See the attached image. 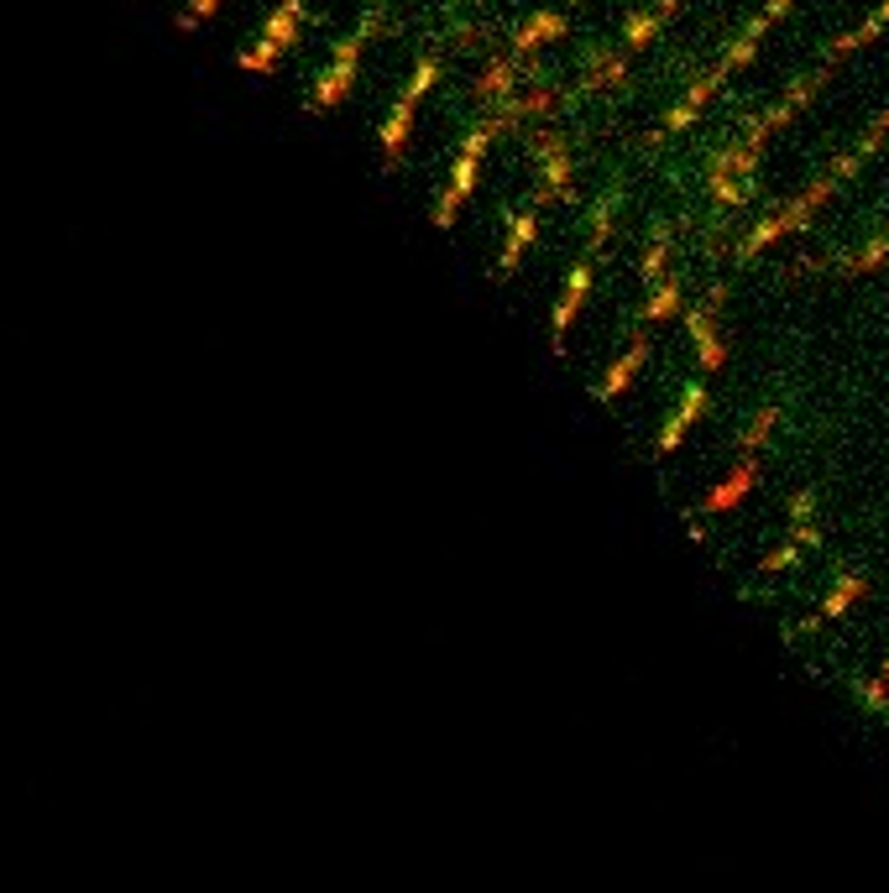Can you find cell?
<instances>
[{"mask_svg":"<svg viewBox=\"0 0 889 893\" xmlns=\"http://www.w3.org/2000/svg\"><path fill=\"white\" fill-rule=\"evenodd\" d=\"M492 136H498V121H487V115L466 131L461 152H456V167H450V183H445L440 204H435V225H440V230H450L456 215H461V204L471 199V188H477V173H482V157H487V146H492Z\"/></svg>","mask_w":889,"mask_h":893,"instance_id":"obj_1","label":"cell"},{"mask_svg":"<svg viewBox=\"0 0 889 893\" xmlns=\"http://www.w3.org/2000/svg\"><path fill=\"white\" fill-rule=\"evenodd\" d=\"M377 21H382V11L371 6L367 17H361V27H356L340 48H335V58H330V69L319 73L315 79V90H309V105L315 110H330V105H340L346 94H351V84H356V58H361V42H367L371 32H377Z\"/></svg>","mask_w":889,"mask_h":893,"instance_id":"obj_2","label":"cell"},{"mask_svg":"<svg viewBox=\"0 0 889 893\" xmlns=\"http://www.w3.org/2000/svg\"><path fill=\"white\" fill-rule=\"evenodd\" d=\"M759 475H764V460L759 455H738L733 465H727L712 486H706L702 496V517H727V512H738L748 496H754V486H759Z\"/></svg>","mask_w":889,"mask_h":893,"instance_id":"obj_3","label":"cell"},{"mask_svg":"<svg viewBox=\"0 0 889 893\" xmlns=\"http://www.w3.org/2000/svg\"><path fill=\"white\" fill-rule=\"evenodd\" d=\"M571 146L560 131H539L534 136V173H539V194L534 199H560L571 194Z\"/></svg>","mask_w":889,"mask_h":893,"instance_id":"obj_4","label":"cell"},{"mask_svg":"<svg viewBox=\"0 0 889 893\" xmlns=\"http://www.w3.org/2000/svg\"><path fill=\"white\" fill-rule=\"evenodd\" d=\"M592 273H596V256L586 252L581 261L571 267V277H565V288H560L555 298V314H550V346L565 350V329L575 325V314H581V304H586V292H592Z\"/></svg>","mask_w":889,"mask_h":893,"instance_id":"obj_5","label":"cell"},{"mask_svg":"<svg viewBox=\"0 0 889 893\" xmlns=\"http://www.w3.org/2000/svg\"><path fill=\"white\" fill-rule=\"evenodd\" d=\"M706 413V382L702 377H691L686 387H681V402L670 408V419L660 423V434H654V450L660 455H675L681 444H686V434H691V423L702 419Z\"/></svg>","mask_w":889,"mask_h":893,"instance_id":"obj_6","label":"cell"},{"mask_svg":"<svg viewBox=\"0 0 889 893\" xmlns=\"http://www.w3.org/2000/svg\"><path fill=\"white\" fill-rule=\"evenodd\" d=\"M644 366H648V329H638V335H633V346L623 350V356H617V361H612L602 377H596V387H592L596 402H617L633 387V377H638Z\"/></svg>","mask_w":889,"mask_h":893,"instance_id":"obj_7","label":"cell"},{"mask_svg":"<svg viewBox=\"0 0 889 893\" xmlns=\"http://www.w3.org/2000/svg\"><path fill=\"white\" fill-rule=\"evenodd\" d=\"M523 84V58L513 53H498L492 63H487L482 73H477V84H471V94L482 100V105H502V100H513V90Z\"/></svg>","mask_w":889,"mask_h":893,"instance_id":"obj_8","label":"cell"},{"mask_svg":"<svg viewBox=\"0 0 889 893\" xmlns=\"http://www.w3.org/2000/svg\"><path fill=\"white\" fill-rule=\"evenodd\" d=\"M534 236H539V199L523 204L519 215H513V225H508V240H502V252H498V277L519 273V261H523V252L534 246Z\"/></svg>","mask_w":889,"mask_h":893,"instance_id":"obj_9","label":"cell"},{"mask_svg":"<svg viewBox=\"0 0 889 893\" xmlns=\"http://www.w3.org/2000/svg\"><path fill=\"white\" fill-rule=\"evenodd\" d=\"M869 596V575L864 569H842L832 585H827V596H821V606H816V617L811 622H837V617H848L852 606Z\"/></svg>","mask_w":889,"mask_h":893,"instance_id":"obj_10","label":"cell"},{"mask_svg":"<svg viewBox=\"0 0 889 893\" xmlns=\"http://www.w3.org/2000/svg\"><path fill=\"white\" fill-rule=\"evenodd\" d=\"M675 314H686V277L681 273H665L654 288H648L644 309H638V325H665Z\"/></svg>","mask_w":889,"mask_h":893,"instance_id":"obj_11","label":"cell"},{"mask_svg":"<svg viewBox=\"0 0 889 893\" xmlns=\"http://www.w3.org/2000/svg\"><path fill=\"white\" fill-rule=\"evenodd\" d=\"M555 37H565V11H550V6H544V11H534V17L523 21L519 32L508 37V53H513V58H529L534 48L555 42Z\"/></svg>","mask_w":889,"mask_h":893,"instance_id":"obj_12","label":"cell"},{"mask_svg":"<svg viewBox=\"0 0 889 893\" xmlns=\"http://www.w3.org/2000/svg\"><path fill=\"white\" fill-rule=\"evenodd\" d=\"M759 163H764V152H759V146H748V142L738 136L733 146H717V152H712V163H706V178H743V183H748L754 173H759Z\"/></svg>","mask_w":889,"mask_h":893,"instance_id":"obj_13","label":"cell"},{"mask_svg":"<svg viewBox=\"0 0 889 893\" xmlns=\"http://www.w3.org/2000/svg\"><path fill=\"white\" fill-rule=\"evenodd\" d=\"M623 79H629V58L607 53V48H592V58H586V79H581V94L617 90Z\"/></svg>","mask_w":889,"mask_h":893,"instance_id":"obj_14","label":"cell"},{"mask_svg":"<svg viewBox=\"0 0 889 893\" xmlns=\"http://www.w3.org/2000/svg\"><path fill=\"white\" fill-rule=\"evenodd\" d=\"M885 27H889V0H885V6H873V11H869V21H864V27H858V32L837 37L832 48H827V63H837V58L858 53V48H869V42H873V37H879V32H885Z\"/></svg>","mask_w":889,"mask_h":893,"instance_id":"obj_15","label":"cell"},{"mask_svg":"<svg viewBox=\"0 0 889 893\" xmlns=\"http://www.w3.org/2000/svg\"><path fill=\"white\" fill-rule=\"evenodd\" d=\"M775 429H779V402H764L754 419L743 423V434H738V455H759L764 444L775 439Z\"/></svg>","mask_w":889,"mask_h":893,"instance_id":"obj_16","label":"cell"},{"mask_svg":"<svg viewBox=\"0 0 889 893\" xmlns=\"http://www.w3.org/2000/svg\"><path fill=\"white\" fill-rule=\"evenodd\" d=\"M298 21H304V0H283L278 11L267 17V27H262V42H273V48H294V37H298Z\"/></svg>","mask_w":889,"mask_h":893,"instance_id":"obj_17","label":"cell"},{"mask_svg":"<svg viewBox=\"0 0 889 893\" xmlns=\"http://www.w3.org/2000/svg\"><path fill=\"white\" fill-rule=\"evenodd\" d=\"M413 110H419V105H408V100H392L388 121H382V131H377V142H382V152H388L392 163H398V152H403L408 131H413Z\"/></svg>","mask_w":889,"mask_h":893,"instance_id":"obj_18","label":"cell"},{"mask_svg":"<svg viewBox=\"0 0 889 893\" xmlns=\"http://www.w3.org/2000/svg\"><path fill=\"white\" fill-rule=\"evenodd\" d=\"M665 11H654V6H638V11H629V21H623V42L629 48H648L654 37L665 32Z\"/></svg>","mask_w":889,"mask_h":893,"instance_id":"obj_19","label":"cell"},{"mask_svg":"<svg viewBox=\"0 0 889 893\" xmlns=\"http://www.w3.org/2000/svg\"><path fill=\"white\" fill-rule=\"evenodd\" d=\"M665 261H670V225H665V219H654V240H648L644 261H638V277H644V288H654V283L665 277Z\"/></svg>","mask_w":889,"mask_h":893,"instance_id":"obj_20","label":"cell"},{"mask_svg":"<svg viewBox=\"0 0 889 893\" xmlns=\"http://www.w3.org/2000/svg\"><path fill=\"white\" fill-rule=\"evenodd\" d=\"M435 79H440V53H425L419 63H413V73H408V84L398 90V100H408V105H419L429 90H435Z\"/></svg>","mask_w":889,"mask_h":893,"instance_id":"obj_21","label":"cell"},{"mask_svg":"<svg viewBox=\"0 0 889 893\" xmlns=\"http://www.w3.org/2000/svg\"><path fill=\"white\" fill-rule=\"evenodd\" d=\"M612 215H617V188H607L602 199H592V230H586V252H602L607 246V230H612Z\"/></svg>","mask_w":889,"mask_h":893,"instance_id":"obj_22","label":"cell"},{"mask_svg":"<svg viewBox=\"0 0 889 893\" xmlns=\"http://www.w3.org/2000/svg\"><path fill=\"white\" fill-rule=\"evenodd\" d=\"M885 261H889V230H885V236H873V240H864V252L842 256V273L864 277V273H873V267H885Z\"/></svg>","mask_w":889,"mask_h":893,"instance_id":"obj_23","label":"cell"},{"mask_svg":"<svg viewBox=\"0 0 889 893\" xmlns=\"http://www.w3.org/2000/svg\"><path fill=\"white\" fill-rule=\"evenodd\" d=\"M779 236H785V230H779V209H775V215H764L759 225H754V230L738 240V261H754V256H759L769 240H779Z\"/></svg>","mask_w":889,"mask_h":893,"instance_id":"obj_24","label":"cell"},{"mask_svg":"<svg viewBox=\"0 0 889 893\" xmlns=\"http://www.w3.org/2000/svg\"><path fill=\"white\" fill-rule=\"evenodd\" d=\"M800 554H806V548H800L796 538H785V544H775V548H769V554L759 560V575L769 581V575H785V569H796Z\"/></svg>","mask_w":889,"mask_h":893,"instance_id":"obj_25","label":"cell"},{"mask_svg":"<svg viewBox=\"0 0 889 893\" xmlns=\"http://www.w3.org/2000/svg\"><path fill=\"white\" fill-rule=\"evenodd\" d=\"M885 136H889V105H885V110H879V115H873V121H869V131H864V136H858V146H852V152H858V157H864V163H869L873 152H879V146H885Z\"/></svg>","mask_w":889,"mask_h":893,"instance_id":"obj_26","label":"cell"},{"mask_svg":"<svg viewBox=\"0 0 889 893\" xmlns=\"http://www.w3.org/2000/svg\"><path fill=\"white\" fill-rule=\"evenodd\" d=\"M712 183V199L723 204V209H733V204H743L748 194H754V178L743 183V178H706Z\"/></svg>","mask_w":889,"mask_h":893,"instance_id":"obj_27","label":"cell"},{"mask_svg":"<svg viewBox=\"0 0 889 893\" xmlns=\"http://www.w3.org/2000/svg\"><path fill=\"white\" fill-rule=\"evenodd\" d=\"M696 366H702V371H723V366H727V340H723V335H712V340H702V346H696Z\"/></svg>","mask_w":889,"mask_h":893,"instance_id":"obj_28","label":"cell"},{"mask_svg":"<svg viewBox=\"0 0 889 893\" xmlns=\"http://www.w3.org/2000/svg\"><path fill=\"white\" fill-rule=\"evenodd\" d=\"M858 700H864L869 711H889V679H879V675L864 679V685H858Z\"/></svg>","mask_w":889,"mask_h":893,"instance_id":"obj_29","label":"cell"},{"mask_svg":"<svg viewBox=\"0 0 889 893\" xmlns=\"http://www.w3.org/2000/svg\"><path fill=\"white\" fill-rule=\"evenodd\" d=\"M796 523H816V492L811 486L790 496V528H796Z\"/></svg>","mask_w":889,"mask_h":893,"instance_id":"obj_30","label":"cell"},{"mask_svg":"<svg viewBox=\"0 0 889 893\" xmlns=\"http://www.w3.org/2000/svg\"><path fill=\"white\" fill-rule=\"evenodd\" d=\"M696 115H702V110H691L686 100H675V105L665 110V131H686V126H696Z\"/></svg>","mask_w":889,"mask_h":893,"instance_id":"obj_31","label":"cell"},{"mask_svg":"<svg viewBox=\"0 0 889 893\" xmlns=\"http://www.w3.org/2000/svg\"><path fill=\"white\" fill-rule=\"evenodd\" d=\"M827 173H832L837 183H842V178H858V173H864V157H858V152H848V157H837Z\"/></svg>","mask_w":889,"mask_h":893,"instance_id":"obj_32","label":"cell"},{"mask_svg":"<svg viewBox=\"0 0 889 893\" xmlns=\"http://www.w3.org/2000/svg\"><path fill=\"white\" fill-rule=\"evenodd\" d=\"M221 0H188V11H184V27H194V21H204L210 11H215Z\"/></svg>","mask_w":889,"mask_h":893,"instance_id":"obj_33","label":"cell"},{"mask_svg":"<svg viewBox=\"0 0 889 893\" xmlns=\"http://www.w3.org/2000/svg\"><path fill=\"white\" fill-rule=\"evenodd\" d=\"M790 6H796V0H764V17H769V21H779V17H785V11H790Z\"/></svg>","mask_w":889,"mask_h":893,"instance_id":"obj_34","label":"cell"},{"mask_svg":"<svg viewBox=\"0 0 889 893\" xmlns=\"http://www.w3.org/2000/svg\"><path fill=\"white\" fill-rule=\"evenodd\" d=\"M879 679H889V654H885V664H879Z\"/></svg>","mask_w":889,"mask_h":893,"instance_id":"obj_35","label":"cell"},{"mask_svg":"<svg viewBox=\"0 0 889 893\" xmlns=\"http://www.w3.org/2000/svg\"><path fill=\"white\" fill-rule=\"evenodd\" d=\"M565 6H575V0H565Z\"/></svg>","mask_w":889,"mask_h":893,"instance_id":"obj_36","label":"cell"}]
</instances>
